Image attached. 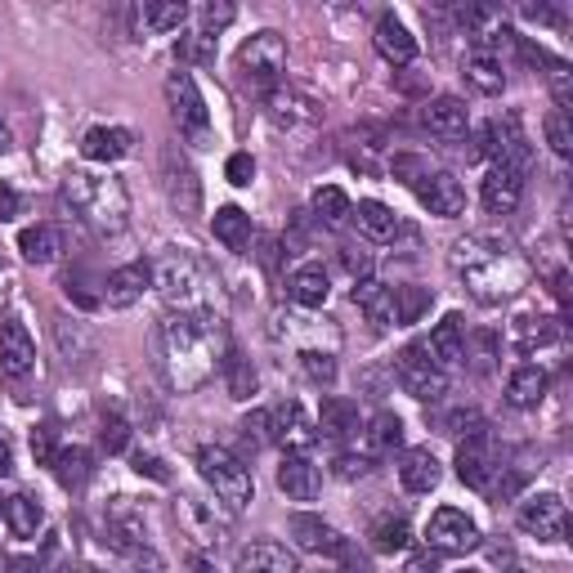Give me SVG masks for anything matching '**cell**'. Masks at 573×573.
Instances as JSON below:
<instances>
[{
  "mask_svg": "<svg viewBox=\"0 0 573 573\" xmlns=\"http://www.w3.org/2000/svg\"><path fill=\"white\" fill-rule=\"evenodd\" d=\"M327 573H332V569H327Z\"/></svg>",
  "mask_w": 573,
  "mask_h": 573,
  "instance_id": "obj_63",
  "label": "cell"
},
{
  "mask_svg": "<svg viewBox=\"0 0 573 573\" xmlns=\"http://www.w3.org/2000/svg\"><path fill=\"white\" fill-rule=\"evenodd\" d=\"M135 471L148 475V479H158V484H171V471L162 457H152V452H135Z\"/></svg>",
  "mask_w": 573,
  "mask_h": 573,
  "instance_id": "obj_53",
  "label": "cell"
},
{
  "mask_svg": "<svg viewBox=\"0 0 573 573\" xmlns=\"http://www.w3.org/2000/svg\"><path fill=\"white\" fill-rule=\"evenodd\" d=\"M14 475V457H10V444L0 439V479H10Z\"/></svg>",
  "mask_w": 573,
  "mask_h": 573,
  "instance_id": "obj_59",
  "label": "cell"
},
{
  "mask_svg": "<svg viewBox=\"0 0 573 573\" xmlns=\"http://www.w3.org/2000/svg\"><path fill=\"white\" fill-rule=\"evenodd\" d=\"M5 524L14 538H36V528L46 524V511L36 498H27V493H14V498L5 502Z\"/></svg>",
  "mask_w": 573,
  "mask_h": 573,
  "instance_id": "obj_38",
  "label": "cell"
},
{
  "mask_svg": "<svg viewBox=\"0 0 573 573\" xmlns=\"http://www.w3.org/2000/svg\"><path fill=\"white\" fill-rule=\"evenodd\" d=\"M5 148H10V126L0 122V152H5Z\"/></svg>",
  "mask_w": 573,
  "mask_h": 573,
  "instance_id": "obj_61",
  "label": "cell"
},
{
  "mask_svg": "<svg viewBox=\"0 0 573 573\" xmlns=\"http://www.w3.org/2000/svg\"><path fill=\"white\" fill-rule=\"evenodd\" d=\"M220 319L198 314H166L152 332V359H158L162 381L175 395H194L215 376L220 363Z\"/></svg>",
  "mask_w": 573,
  "mask_h": 573,
  "instance_id": "obj_1",
  "label": "cell"
},
{
  "mask_svg": "<svg viewBox=\"0 0 573 573\" xmlns=\"http://www.w3.org/2000/svg\"><path fill=\"white\" fill-rule=\"evenodd\" d=\"M63 202L72 207V215L90 224L95 234H122L130 220V198L126 184L117 175H90V171H72L63 179Z\"/></svg>",
  "mask_w": 573,
  "mask_h": 573,
  "instance_id": "obj_4",
  "label": "cell"
},
{
  "mask_svg": "<svg viewBox=\"0 0 573 573\" xmlns=\"http://www.w3.org/2000/svg\"><path fill=\"white\" fill-rule=\"evenodd\" d=\"M278 488L287 493L291 502H314L319 488H323V475H319V466L304 452H287L278 462Z\"/></svg>",
  "mask_w": 573,
  "mask_h": 573,
  "instance_id": "obj_21",
  "label": "cell"
},
{
  "mask_svg": "<svg viewBox=\"0 0 573 573\" xmlns=\"http://www.w3.org/2000/svg\"><path fill=\"white\" fill-rule=\"evenodd\" d=\"M264 112H270V122L278 130H287V135L319 130V122H323V103L310 99L304 90H291V86H278V90L264 95Z\"/></svg>",
  "mask_w": 573,
  "mask_h": 573,
  "instance_id": "obj_10",
  "label": "cell"
},
{
  "mask_svg": "<svg viewBox=\"0 0 573 573\" xmlns=\"http://www.w3.org/2000/svg\"><path fill=\"white\" fill-rule=\"evenodd\" d=\"M350 215H354V224H359V234L368 238V242H395L399 234H403V224H399V215L386 207V202H376V198H368V202H359V207H350Z\"/></svg>",
  "mask_w": 573,
  "mask_h": 573,
  "instance_id": "obj_26",
  "label": "cell"
},
{
  "mask_svg": "<svg viewBox=\"0 0 573 573\" xmlns=\"http://www.w3.org/2000/svg\"><path fill=\"white\" fill-rule=\"evenodd\" d=\"M403 444V422L395 412H376L372 422H368V448H372V457H381V452H395Z\"/></svg>",
  "mask_w": 573,
  "mask_h": 573,
  "instance_id": "obj_40",
  "label": "cell"
},
{
  "mask_svg": "<svg viewBox=\"0 0 573 573\" xmlns=\"http://www.w3.org/2000/svg\"><path fill=\"white\" fill-rule=\"evenodd\" d=\"M314 439H319V431L310 422V412H304L296 399L270 412V444H283L287 452H304Z\"/></svg>",
  "mask_w": 573,
  "mask_h": 573,
  "instance_id": "obj_14",
  "label": "cell"
},
{
  "mask_svg": "<svg viewBox=\"0 0 573 573\" xmlns=\"http://www.w3.org/2000/svg\"><path fill=\"white\" fill-rule=\"evenodd\" d=\"M340 260H346V270H350L354 278H368V274H372V256H368V251H359V247L340 251Z\"/></svg>",
  "mask_w": 573,
  "mask_h": 573,
  "instance_id": "obj_55",
  "label": "cell"
},
{
  "mask_svg": "<svg viewBox=\"0 0 573 573\" xmlns=\"http://www.w3.org/2000/svg\"><path fill=\"white\" fill-rule=\"evenodd\" d=\"M300 368L310 381H319V386H332L336 381V359L332 350H300Z\"/></svg>",
  "mask_w": 573,
  "mask_h": 573,
  "instance_id": "obj_47",
  "label": "cell"
},
{
  "mask_svg": "<svg viewBox=\"0 0 573 573\" xmlns=\"http://www.w3.org/2000/svg\"><path fill=\"white\" fill-rule=\"evenodd\" d=\"M515 520L528 538H538V543H564V533H569V507L560 493H533L528 502H520Z\"/></svg>",
  "mask_w": 573,
  "mask_h": 573,
  "instance_id": "obj_9",
  "label": "cell"
},
{
  "mask_svg": "<svg viewBox=\"0 0 573 573\" xmlns=\"http://www.w3.org/2000/svg\"><path fill=\"white\" fill-rule=\"evenodd\" d=\"M515 340H520L524 354H533V346H551V340H560V323L556 319H520Z\"/></svg>",
  "mask_w": 573,
  "mask_h": 573,
  "instance_id": "obj_45",
  "label": "cell"
},
{
  "mask_svg": "<svg viewBox=\"0 0 573 573\" xmlns=\"http://www.w3.org/2000/svg\"><path fill=\"white\" fill-rule=\"evenodd\" d=\"M175 59L184 63V67H202V63H215V36L211 32H188V36H179L175 41Z\"/></svg>",
  "mask_w": 573,
  "mask_h": 573,
  "instance_id": "obj_44",
  "label": "cell"
},
{
  "mask_svg": "<svg viewBox=\"0 0 573 573\" xmlns=\"http://www.w3.org/2000/svg\"><path fill=\"white\" fill-rule=\"evenodd\" d=\"M556 300H560V304L569 300V278H564V274H556Z\"/></svg>",
  "mask_w": 573,
  "mask_h": 573,
  "instance_id": "obj_60",
  "label": "cell"
},
{
  "mask_svg": "<svg viewBox=\"0 0 573 573\" xmlns=\"http://www.w3.org/2000/svg\"><path fill=\"white\" fill-rule=\"evenodd\" d=\"M376 50H381V59H386V63L408 67L416 59V36L403 27L399 14H381L376 18Z\"/></svg>",
  "mask_w": 573,
  "mask_h": 573,
  "instance_id": "obj_24",
  "label": "cell"
},
{
  "mask_svg": "<svg viewBox=\"0 0 573 573\" xmlns=\"http://www.w3.org/2000/svg\"><path fill=\"white\" fill-rule=\"evenodd\" d=\"M211 234H215V242L224 247V251H247L251 247V215L242 211V207H220L215 215H211Z\"/></svg>",
  "mask_w": 573,
  "mask_h": 573,
  "instance_id": "obj_31",
  "label": "cell"
},
{
  "mask_svg": "<svg viewBox=\"0 0 573 573\" xmlns=\"http://www.w3.org/2000/svg\"><path fill=\"white\" fill-rule=\"evenodd\" d=\"M547 144H551L556 158H569V152H573V135H569L564 112H547Z\"/></svg>",
  "mask_w": 573,
  "mask_h": 573,
  "instance_id": "obj_49",
  "label": "cell"
},
{
  "mask_svg": "<svg viewBox=\"0 0 573 573\" xmlns=\"http://www.w3.org/2000/svg\"><path fill=\"white\" fill-rule=\"evenodd\" d=\"M234 573H300V569H296V556H291L283 543L256 538V543H247V547L238 551Z\"/></svg>",
  "mask_w": 573,
  "mask_h": 573,
  "instance_id": "obj_20",
  "label": "cell"
},
{
  "mask_svg": "<svg viewBox=\"0 0 573 573\" xmlns=\"http://www.w3.org/2000/svg\"><path fill=\"white\" fill-rule=\"evenodd\" d=\"M439 479H444V466H439V457L431 452V448H408L403 452V462H399V484L408 488V493H435L439 488Z\"/></svg>",
  "mask_w": 573,
  "mask_h": 573,
  "instance_id": "obj_23",
  "label": "cell"
},
{
  "mask_svg": "<svg viewBox=\"0 0 573 573\" xmlns=\"http://www.w3.org/2000/svg\"><path fill=\"white\" fill-rule=\"evenodd\" d=\"M139 23H144V32H152V36L179 32V27L188 23V5H184V0H152V5L139 10Z\"/></svg>",
  "mask_w": 573,
  "mask_h": 573,
  "instance_id": "obj_35",
  "label": "cell"
},
{
  "mask_svg": "<svg viewBox=\"0 0 573 573\" xmlns=\"http://www.w3.org/2000/svg\"><path fill=\"white\" fill-rule=\"evenodd\" d=\"M412 188H416V198H422V207L431 215H439V220H452V215L466 211V188H462V179L448 175V171H426Z\"/></svg>",
  "mask_w": 573,
  "mask_h": 573,
  "instance_id": "obj_13",
  "label": "cell"
},
{
  "mask_svg": "<svg viewBox=\"0 0 573 573\" xmlns=\"http://www.w3.org/2000/svg\"><path fill=\"white\" fill-rule=\"evenodd\" d=\"M5 573H41V560H32V556H14L5 564Z\"/></svg>",
  "mask_w": 573,
  "mask_h": 573,
  "instance_id": "obj_58",
  "label": "cell"
},
{
  "mask_svg": "<svg viewBox=\"0 0 573 573\" xmlns=\"http://www.w3.org/2000/svg\"><path fill=\"white\" fill-rule=\"evenodd\" d=\"M184 515L194 520L198 538H202L207 547H215V543H220V533H224V524H228V515H215V507H211V502H202V498H184Z\"/></svg>",
  "mask_w": 573,
  "mask_h": 573,
  "instance_id": "obj_41",
  "label": "cell"
},
{
  "mask_svg": "<svg viewBox=\"0 0 573 573\" xmlns=\"http://www.w3.org/2000/svg\"><path fill=\"white\" fill-rule=\"evenodd\" d=\"M426 538H431V547L444 551V556H466V551H475V547L484 543V538H479V524H475L466 511H457V507H439V511L431 515Z\"/></svg>",
  "mask_w": 573,
  "mask_h": 573,
  "instance_id": "obj_11",
  "label": "cell"
},
{
  "mask_svg": "<svg viewBox=\"0 0 573 573\" xmlns=\"http://www.w3.org/2000/svg\"><path fill=\"white\" fill-rule=\"evenodd\" d=\"M314 431L327 435V439H350V435H359V403L346 399V395H327L323 408H319Z\"/></svg>",
  "mask_w": 573,
  "mask_h": 573,
  "instance_id": "obj_28",
  "label": "cell"
},
{
  "mask_svg": "<svg viewBox=\"0 0 573 573\" xmlns=\"http://www.w3.org/2000/svg\"><path fill=\"white\" fill-rule=\"evenodd\" d=\"M336 466H340V475H346V479H354V475H368V471H372V457H350V452H346Z\"/></svg>",
  "mask_w": 573,
  "mask_h": 573,
  "instance_id": "obj_57",
  "label": "cell"
},
{
  "mask_svg": "<svg viewBox=\"0 0 573 573\" xmlns=\"http://www.w3.org/2000/svg\"><path fill=\"white\" fill-rule=\"evenodd\" d=\"M314 220L323 224H346L350 220V198H346V188H336V184H323L314 188Z\"/></svg>",
  "mask_w": 573,
  "mask_h": 573,
  "instance_id": "obj_42",
  "label": "cell"
},
{
  "mask_svg": "<svg viewBox=\"0 0 573 573\" xmlns=\"http://www.w3.org/2000/svg\"><path fill=\"white\" fill-rule=\"evenodd\" d=\"M435 304V291L431 287H395V323L399 327H408V323H416L426 310Z\"/></svg>",
  "mask_w": 573,
  "mask_h": 573,
  "instance_id": "obj_43",
  "label": "cell"
},
{
  "mask_svg": "<svg viewBox=\"0 0 573 573\" xmlns=\"http://www.w3.org/2000/svg\"><path fill=\"white\" fill-rule=\"evenodd\" d=\"M422 350L444 372L448 368H462L466 363V323H462V314H444V323H435V332H431V340H426Z\"/></svg>",
  "mask_w": 573,
  "mask_h": 573,
  "instance_id": "obj_17",
  "label": "cell"
},
{
  "mask_svg": "<svg viewBox=\"0 0 573 573\" xmlns=\"http://www.w3.org/2000/svg\"><path fill=\"white\" fill-rule=\"evenodd\" d=\"M228 23H234V5H207L202 10V32L220 36V27H228Z\"/></svg>",
  "mask_w": 573,
  "mask_h": 573,
  "instance_id": "obj_54",
  "label": "cell"
},
{
  "mask_svg": "<svg viewBox=\"0 0 573 573\" xmlns=\"http://www.w3.org/2000/svg\"><path fill=\"white\" fill-rule=\"evenodd\" d=\"M354 304H359L363 319H368L376 332L399 327V323H395V287H381V283L363 278V283L354 287Z\"/></svg>",
  "mask_w": 573,
  "mask_h": 573,
  "instance_id": "obj_30",
  "label": "cell"
},
{
  "mask_svg": "<svg viewBox=\"0 0 573 573\" xmlns=\"http://www.w3.org/2000/svg\"><path fill=\"white\" fill-rule=\"evenodd\" d=\"M99 444L103 452H126L130 444V422L122 412H103V422H99Z\"/></svg>",
  "mask_w": 573,
  "mask_h": 573,
  "instance_id": "obj_46",
  "label": "cell"
},
{
  "mask_svg": "<svg viewBox=\"0 0 573 573\" xmlns=\"http://www.w3.org/2000/svg\"><path fill=\"white\" fill-rule=\"evenodd\" d=\"M543 395H547V372L538 363H520L507 376V403L511 408H538Z\"/></svg>",
  "mask_w": 573,
  "mask_h": 573,
  "instance_id": "obj_32",
  "label": "cell"
},
{
  "mask_svg": "<svg viewBox=\"0 0 573 573\" xmlns=\"http://www.w3.org/2000/svg\"><path fill=\"white\" fill-rule=\"evenodd\" d=\"M448 435H457V439H479L484 435V416L471 412V408L448 412Z\"/></svg>",
  "mask_w": 573,
  "mask_h": 573,
  "instance_id": "obj_48",
  "label": "cell"
},
{
  "mask_svg": "<svg viewBox=\"0 0 573 573\" xmlns=\"http://www.w3.org/2000/svg\"><path fill=\"white\" fill-rule=\"evenodd\" d=\"M395 372H399V386L412 395V399H422V403H435L448 395V372L431 363V354L422 346H408L399 359H395Z\"/></svg>",
  "mask_w": 573,
  "mask_h": 573,
  "instance_id": "obj_8",
  "label": "cell"
},
{
  "mask_svg": "<svg viewBox=\"0 0 573 573\" xmlns=\"http://www.w3.org/2000/svg\"><path fill=\"white\" fill-rule=\"evenodd\" d=\"M452 274L479 304H502L528 287V260L493 234H471L452 247Z\"/></svg>",
  "mask_w": 573,
  "mask_h": 573,
  "instance_id": "obj_2",
  "label": "cell"
},
{
  "mask_svg": "<svg viewBox=\"0 0 573 573\" xmlns=\"http://www.w3.org/2000/svg\"><path fill=\"white\" fill-rule=\"evenodd\" d=\"M198 475L207 479V488L215 493V502H224L228 511H242L256 498V484L242 457H234L220 444H202L198 448Z\"/></svg>",
  "mask_w": 573,
  "mask_h": 573,
  "instance_id": "obj_5",
  "label": "cell"
},
{
  "mask_svg": "<svg viewBox=\"0 0 573 573\" xmlns=\"http://www.w3.org/2000/svg\"><path fill=\"white\" fill-rule=\"evenodd\" d=\"M283 67H287V41L278 32H256L251 41L238 50V72L251 90H278L283 82Z\"/></svg>",
  "mask_w": 573,
  "mask_h": 573,
  "instance_id": "obj_7",
  "label": "cell"
},
{
  "mask_svg": "<svg viewBox=\"0 0 573 573\" xmlns=\"http://www.w3.org/2000/svg\"><path fill=\"white\" fill-rule=\"evenodd\" d=\"M32 368H36V340H32V332L18 319H5V323H0V372H5L10 381H23Z\"/></svg>",
  "mask_w": 573,
  "mask_h": 573,
  "instance_id": "obj_16",
  "label": "cell"
},
{
  "mask_svg": "<svg viewBox=\"0 0 573 573\" xmlns=\"http://www.w3.org/2000/svg\"><path fill=\"white\" fill-rule=\"evenodd\" d=\"M372 547H376L381 556H403V551L412 547V524H408L403 515H381V520L372 524Z\"/></svg>",
  "mask_w": 573,
  "mask_h": 573,
  "instance_id": "obj_37",
  "label": "cell"
},
{
  "mask_svg": "<svg viewBox=\"0 0 573 573\" xmlns=\"http://www.w3.org/2000/svg\"><path fill=\"white\" fill-rule=\"evenodd\" d=\"M291 538L314 556H350V543L323 515H291Z\"/></svg>",
  "mask_w": 573,
  "mask_h": 573,
  "instance_id": "obj_22",
  "label": "cell"
},
{
  "mask_svg": "<svg viewBox=\"0 0 573 573\" xmlns=\"http://www.w3.org/2000/svg\"><path fill=\"white\" fill-rule=\"evenodd\" d=\"M54 475H59L63 488H86V479H90V452L76 448V444H72V448H59Z\"/></svg>",
  "mask_w": 573,
  "mask_h": 573,
  "instance_id": "obj_39",
  "label": "cell"
},
{
  "mask_svg": "<svg viewBox=\"0 0 573 573\" xmlns=\"http://www.w3.org/2000/svg\"><path fill=\"white\" fill-rule=\"evenodd\" d=\"M462 573H479V569H462Z\"/></svg>",
  "mask_w": 573,
  "mask_h": 573,
  "instance_id": "obj_62",
  "label": "cell"
},
{
  "mask_svg": "<svg viewBox=\"0 0 573 573\" xmlns=\"http://www.w3.org/2000/svg\"><path fill=\"white\" fill-rule=\"evenodd\" d=\"M32 452H36V466H54L59 444H54V431L50 426H36L32 431Z\"/></svg>",
  "mask_w": 573,
  "mask_h": 573,
  "instance_id": "obj_52",
  "label": "cell"
},
{
  "mask_svg": "<svg viewBox=\"0 0 573 573\" xmlns=\"http://www.w3.org/2000/svg\"><path fill=\"white\" fill-rule=\"evenodd\" d=\"M426 130L439 135V139H462L471 130V117H466V103L457 95H439L426 103Z\"/></svg>",
  "mask_w": 573,
  "mask_h": 573,
  "instance_id": "obj_27",
  "label": "cell"
},
{
  "mask_svg": "<svg viewBox=\"0 0 573 573\" xmlns=\"http://www.w3.org/2000/svg\"><path fill=\"white\" fill-rule=\"evenodd\" d=\"M287 291L300 310H323L327 296H332V278H327L323 264H300V270L287 278Z\"/></svg>",
  "mask_w": 573,
  "mask_h": 573,
  "instance_id": "obj_29",
  "label": "cell"
},
{
  "mask_svg": "<svg viewBox=\"0 0 573 573\" xmlns=\"http://www.w3.org/2000/svg\"><path fill=\"white\" fill-rule=\"evenodd\" d=\"M18 211H23V198L14 194L10 184H0V224H5V220H14Z\"/></svg>",
  "mask_w": 573,
  "mask_h": 573,
  "instance_id": "obj_56",
  "label": "cell"
},
{
  "mask_svg": "<svg viewBox=\"0 0 573 573\" xmlns=\"http://www.w3.org/2000/svg\"><path fill=\"white\" fill-rule=\"evenodd\" d=\"M152 283H158V291L166 296L171 310L198 314V319H220V278L198 256L166 251L158 264H152Z\"/></svg>",
  "mask_w": 573,
  "mask_h": 573,
  "instance_id": "obj_3",
  "label": "cell"
},
{
  "mask_svg": "<svg viewBox=\"0 0 573 573\" xmlns=\"http://www.w3.org/2000/svg\"><path fill=\"white\" fill-rule=\"evenodd\" d=\"M166 108H171V122L179 130V139H188L194 148L211 144V117H207V99L198 90V82L188 72H171L166 76Z\"/></svg>",
  "mask_w": 573,
  "mask_h": 573,
  "instance_id": "obj_6",
  "label": "cell"
},
{
  "mask_svg": "<svg viewBox=\"0 0 573 573\" xmlns=\"http://www.w3.org/2000/svg\"><path fill=\"white\" fill-rule=\"evenodd\" d=\"M130 148H135V135H130L126 126H95V130H86V139H82V158L108 166V162L130 158Z\"/></svg>",
  "mask_w": 573,
  "mask_h": 573,
  "instance_id": "obj_25",
  "label": "cell"
},
{
  "mask_svg": "<svg viewBox=\"0 0 573 573\" xmlns=\"http://www.w3.org/2000/svg\"><path fill=\"white\" fill-rule=\"evenodd\" d=\"M502 466L493 462V448H488V439L479 435V439H462V448H457V479H462L466 488H475V493H488L493 488V475H498Z\"/></svg>",
  "mask_w": 573,
  "mask_h": 573,
  "instance_id": "obj_18",
  "label": "cell"
},
{
  "mask_svg": "<svg viewBox=\"0 0 573 573\" xmlns=\"http://www.w3.org/2000/svg\"><path fill=\"white\" fill-rule=\"evenodd\" d=\"M466 82L479 90V95H502L507 90V67H502V54H484V50H471L466 63Z\"/></svg>",
  "mask_w": 573,
  "mask_h": 573,
  "instance_id": "obj_33",
  "label": "cell"
},
{
  "mask_svg": "<svg viewBox=\"0 0 573 573\" xmlns=\"http://www.w3.org/2000/svg\"><path fill=\"white\" fill-rule=\"evenodd\" d=\"M220 368H224L228 395H234V399H251V395H256L260 376H256V368H251V359H247L242 350H234V346H228V350H224V359H220Z\"/></svg>",
  "mask_w": 573,
  "mask_h": 573,
  "instance_id": "obj_36",
  "label": "cell"
},
{
  "mask_svg": "<svg viewBox=\"0 0 573 573\" xmlns=\"http://www.w3.org/2000/svg\"><path fill=\"white\" fill-rule=\"evenodd\" d=\"M242 444L256 452V448H264L270 444V412H251V416H242Z\"/></svg>",
  "mask_w": 573,
  "mask_h": 573,
  "instance_id": "obj_50",
  "label": "cell"
},
{
  "mask_svg": "<svg viewBox=\"0 0 573 573\" xmlns=\"http://www.w3.org/2000/svg\"><path fill=\"white\" fill-rule=\"evenodd\" d=\"M148 283H152V270H148L144 260H135V264H122V270H112V274L103 278L99 304H108V310H130L135 300H144Z\"/></svg>",
  "mask_w": 573,
  "mask_h": 573,
  "instance_id": "obj_15",
  "label": "cell"
},
{
  "mask_svg": "<svg viewBox=\"0 0 573 573\" xmlns=\"http://www.w3.org/2000/svg\"><path fill=\"white\" fill-rule=\"evenodd\" d=\"M479 198H484V211L488 215H511L520 207V198H524V171H515V166H493L484 175Z\"/></svg>",
  "mask_w": 573,
  "mask_h": 573,
  "instance_id": "obj_19",
  "label": "cell"
},
{
  "mask_svg": "<svg viewBox=\"0 0 573 573\" xmlns=\"http://www.w3.org/2000/svg\"><path fill=\"white\" fill-rule=\"evenodd\" d=\"M162 188H166V198L179 215H198L202 211V184L194 175V166H188V158L171 144L162 152Z\"/></svg>",
  "mask_w": 573,
  "mask_h": 573,
  "instance_id": "obj_12",
  "label": "cell"
},
{
  "mask_svg": "<svg viewBox=\"0 0 573 573\" xmlns=\"http://www.w3.org/2000/svg\"><path fill=\"white\" fill-rule=\"evenodd\" d=\"M18 251H23L27 264H50L63 251V234H59L54 224H32V228H23V234H18Z\"/></svg>",
  "mask_w": 573,
  "mask_h": 573,
  "instance_id": "obj_34",
  "label": "cell"
},
{
  "mask_svg": "<svg viewBox=\"0 0 573 573\" xmlns=\"http://www.w3.org/2000/svg\"><path fill=\"white\" fill-rule=\"evenodd\" d=\"M224 179L234 184V188H247L256 179V162H251V152H234V158L224 162Z\"/></svg>",
  "mask_w": 573,
  "mask_h": 573,
  "instance_id": "obj_51",
  "label": "cell"
}]
</instances>
